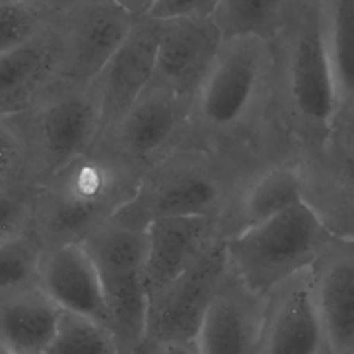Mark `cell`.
<instances>
[{"label": "cell", "mask_w": 354, "mask_h": 354, "mask_svg": "<svg viewBox=\"0 0 354 354\" xmlns=\"http://www.w3.org/2000/svg\"><path fill=\"white\" fill-rule=\"evenodd\" d=\"M133 21L134 15L119 0H77L58 12L61 55L55 83L90 86Z\"/></svg>", "instance_id": "obj_8"}, {"label": "cell", "mask_w": 354, "mask_h": 354, "mask_svg": "<svg viewBox=\"0 0 354 354\" xmlns=\"http://www.w3.org/2000/svg\"><path fill=\"white\" fill-rule=\"evenodd\" d=\"M35 187V173L21 115L0 118V189Z\"/></svg>", "instance_id": "obj_24"}, {"label": "cell", "mask_w": 354, "mask_h": 354, "mask_svg": "<svg viewBox=\"0 0 354 354\" xmlns=\"http://www.w3.org/2000/svg\"><path fill=\"white\" fill-rule=\"evenodd\" d=\"M37 285L61 310L86 315L111 330L109 311L98 272L80 242L43 248Z\"/></svg>", "instance_id": "obj_16"}, {"label": "cell", "mask_w": 354, "mask_h": 354, "mask_svg": "<svg viewBox=\"0 0 354 354\" xmlns=\"http://www.w3.org/2000/svg\"><path fill=\"white\" fill-rule=\"evenodd\" d=\"M339 104L354 97V0H319Z\"/></svg>", "instance_id": "obj_22"}, {"label": "cell", "mask_w": 354, "mask_h": 354, "mask_svg": "<svg viewBox=\"0 0 354 354\" xmlns=\"http://www.w3.org/2000/svg\"><path fill=\"white\" fill-rule=\"evenodd\" d=\"M43 245L30 230L0 245V296L37 285Z\"/></svg>", "instance_id": "obj_25"}, {"label": "cell", "mask_w": 354, "mask_h": 354, "mask_svg": "<svg viewBox=\"0 0 354 354\" xmlns=\"http://www.w3.org/2000/svg\"><path fill=\"white\" fill-rule=\"evenodd\" d=\"M159 25L156 61L149 83L192 102L214 64L224 36L210 15L163 18Z\"/></svg>", "instance_id": "obj_12"}, {"label": "cell", "mask_w": 354, "mask_h": 354, "mask_svg": "<svg viewBox=\"0 0 354 354\" xmlns=\"http://www.w3.org/2000/svg\"><path fill=\"white\" fill-rule=\"evenodd\" d=\"M303 0H220L212 12L224 39L254 36L272 41L288 26Z\"/></svg>", "instance_id": "obj_21"}, {"label": "cell", "mask_w": 354, "mask_h": 354, "mask_svg": "<svg viewBox=\"0 0 354 354\" xmlns=\"http://www.w3.org/2000/svg\"><path fill=\"white\" fill-rule=\"evenodd\" d=\"M332 236L301 199L224 238L232 271L253 289L267 293L278 282L310 267Z\"/></svg>", "instance_id": "obj_4"}, {"label": "cell", "mask_w": 354, "mask_h": 354, "mask_svg": "<svg viewBox=\"0 0 354 354\" xmlns=\"http://www.w3.org/2000/svg\"><path fill=\"white\" fill-rule=\"evenodd\" d=\"M326 142L354 151V97L339 104Z\"/></svg>", "instance_id": "obj_29"}, {"label": "cell", "mask_w": 354, "mask_h": 354, "mask_svg": "<svg viewBox=\"0 0 354 354\" xmlns=\"http://www.w3.org/2000/svg\"><path fill=\"white\" fill-rule=\"evenodd\" d=\"M303 201L336 236L354 238V187L324 158L321 148H301Z\"/></svg>", "instance_id": "obj_20"}, {"label": "cell", "mask_w": 354, "mask_h": 354, "mask_svg": "<svg viewBox=\"0 0 354 354\" xmlns=\"http://www.w3.org/2000/svg\"><path fill=\"white\" fill-rule=\"evenodd\" d=\"M256 354H328L310 267L285 278L266 293Z\"/></svg>", "instance_id": "obj_10"}, {"label": "cell", "mask_w": 354, "mask_h": 354, "mask_svg": "<svg viewBox=\"0 0 354 354\" xmlns=\"http://www.w3.org/2000/svg\"><path fill=\"white\" fill-rule=\"evenodd\" d=\"M88 353L115 354L118 351L112 332L102 324L68 310H61L57 330L47 354Z\"/></svg>", "instance_id": "obj_23"}, {"label": "cell", "mask_w": 354, "mask_h": 354, "mask_svg": "<svg viewBox=\"0 0 354 354\" xmlns=\"http://www.w3.org/2000/svg\"><path fill=\"white\" fill-rule=\"evenodd\" d=\"M310 268L328 354H354V238L333 235Z\"/></svg>", "instance_id": "obj_15"}, {"label": "cell", "mask_w": 354, "mask_h": 354, "mask_svg": "<svg viewBox=\"0 0 354 354\" xmlns=\"http://www.w3.org/2000/svg\"><path fill=\"white\" fill-rule=\"evenodd\" d=\"M192 102L149 83L120 122L97 142L144 174L189 134Z\"/></svg>", "instance_id": "obj_9"}, {"label": "cell", "mask_w": 354, "mask_h": 354, "mask_svg": "<svg viewBox=\"0 0 354 354\" xmlns=\"http://www.w3.org/2000/svg\"><path fill=\"white\" fill-rule=\"evenodd\" d=\"M274 87L279 113L301 148L322 147L339 106L325 43L319 0H303L272 41Z\"/></svg>", "instance_id": "obj_2"}, {"label": "cell", "mask_w": 354, "mask_h": 354, "mask_svg": "<svg viewBox=\"0 0 354 354\" xmlns=\"http://www.w3.org/2000/svg\"><path fill=\"white\" fill-rule=\"evenodd\" d=\"M218 3L220 0H156L148 15L158 19L183 15L209 17Z\"/></svg>", "instance_id": "obj_28"}, {"label": "cell", "mask_w": 354, "mask_h": 354, "mask_svg": "<svg viewBox=\"0 0 354 354\" xmlns=\"http://www.w3.org/2000/svg\"><path fill=\"white\" fill-rule=\"evenodd\" d=\"M21 119L35 184L88 152L100 136V105L90 86L54 83Z\"/></svg>", "instance_id": "obj_7"}, {"label": "cell", "mask_w": 354, "mask_h": 354, "mask_svg": "<svg viewBox=\"0 0 354 354\" xmlns=\"http://www.w3.org/2000/svg\"><path fill=\"white\" fill-rule=\"evenodd\" d=\"M33 187L0 189V245L32 230Z\"/></svg>", "instance_id": "obj_27"}, {"label": "cell", "mask_w": 354, "mask_h": 354, "mask_svg": "<svg viewBox=\"0 0 354 354\" xmlns=\"http://www.w3.org/2000/svg\"><path fill=\"white\" fill-rule=\"evenodd\" d=\"M230 271L225 238L220 236L174 281L148 300L141 351L196 353L203 315Z\"/></svg>", "instance_id": "obj_6"}, {"label": "cell", "mask_w": 354, "mask_h": 354, "mask_svg": "<svg viewBox=\"0 0 354 354\" xmlns=\"http://www.w3.org/2000/svg\"><path fill=\"white\" fill-rule=\"evenodd\" d=\"M266 293L249 286L231 268L212 299L196 337L201 354H256Z\"/></svg>", "instance_id": "obj_13"}, {"label": "cell", "mask_w": 354, "mask_h": 354, "mask_svg": "<svg viewBox=\"0 0 354 354\" xmlns=\"http://www.w3.org/2000/svg\"><path fill=\"white\" fill-rule=\"evenodd\" d=\"M223 235L221 218L205 216H167L147 224L144 286L148 300L163 290L205 249Z\"/></svg>", "instance_id": "obj_14"}, {"label": "cell", "mask_w": 354, "mask_h": 354, "mask_svg": "<svg viewBox=\"0 0 354 354\" xmlns=\"http://www.w3.org/2000/svg\"><path fill=\"white\" fill-rule=\"evenodd\" d=\"M159 19L134 17L131 28L90 83L100 105V136L111 131L148 87L156 61ZM97 140V141H98Z\"/></svg>", "instance_id": "obj_11"}, {"label": "cell", "mask_w": 354, "mask_h": 354, "mask_svg": "<svg viewBox=\"0 0 354 354\" xmlns=\"http://www.w3.org/2000/svg\"><path fill=\"white\" fill-rule=\"evenodd\" d=\"M59 313L39 285L0 296V353L47 354Z\"/></svg>", "instance_id": "obj_19"}, {"label": "cell", "mask_w": 354, "mask_h": 354, "mask_svg": "<svg viewBox=\"0 0 354 354\" xmlns=\"http://www.w3.org/2000/svg\"><path fill=\"white\" fill-rule=\"evenodd\" d=\"M321 152L326 162L350 184L354 187V151L336 147L325 142Z\"/></svg>", "instance_id": "obj_30"}, {"label": "cell", "mask_w": 354, "mask_h": 354, "mask_svg": "<svg viewBox=\"0 0 354 354\" xmlns=\"http://www.w3.org/2000/svg\"><path fill=\"white\" fill-rule=\"evenodd\" d=\"M57 14L18 0H0V55L24 44Z\"/></svg>", "instance_id": "obj_26"}, {"label": "cell", "mask_w": 354, "mask_h": 354, "mask_svg": "<svg viewBox=\"0 0 354 354\" xmlns=\"http://www.w3.org/2000/svg\"><path fill=\"white\" fill-rule=\"evenodd\" d=\"M303 199L299 152L274 162L252 174L242 185L232 206L221 218L228 236L261 223Z\"/></svg>", "instance_id": "obj_18"}, {"label": "cell", "mask_w": 354, "mask_h": 354, "mask_svg": "<svg viewBox=\"0 0 354 354\" xmlns=\"http://www.w3.org/2000/svg\"><path fill=\"white\" fill-rule=\"evenodd\" d=\"M80 243L98 272L118 351L140 353L148 317L144 286L147 225L111 218Z\"/></svg>", "instance_id": "obj_5"}, {"label": "cell", "mask_w": 354, "mask_h": 354, "mask_svg": "<svg viewBox=\"0 0 354 354\" xmlns=\"http://www.w3.org/2000/svg\"><path fill=\"white\" fill-rule=\"evenodd\" d=\"M18 1H24V3H29V4H33L36 7H40V8H44L50 12H54V14H58L61 12L62 10L68 8L69 6H72L75 1L77 0H18Z\"/></svg>", "instance_id": "obj_31"}, {"label": "cell", "mask_w": 354, "mask_h": 354, "mask_svg": "<svg viewBox=\"0 0 354 354\" xmlns=\"http://www.w3.org/2000/svg\"><path fill=\"white\" fill-rule=\"evenodd\" d=\"M249 177L231 156L188 134L142 174L134 196L112 218L136 225L167 216L223 218Z\"/></svg>", "instance_id": "obj_3"}, {"label": "cell", "mask_w": 354, "mask_h": 354, "mask_svg": "<svg viewBox=\"0 0 354 354\" xmlns=\"http://www.w3.org/2000/svg\"><path fill=\"white\" fill-rule=\"evenodd\" d=\"M134 17L145 15L152 8L156 0H119Z\"/></svg>", "instance_id": "obj_32"}, {"label": "cell", "mask_w": 354, "mask_h": 354, "mask_svg": "<svg viewBox=\"0 0 354 354\" xmlns=\"http://www.w3.org/2000/svg\"><path fill=\"white\" fill-rule=\"evenodd\" d=\"M142 174L105 144L33 187L32 231L43 248L82 242L134 196Z\"/></svg>", "instance_id": "obj_1"}, {"label": "cell", "mask_w": 354, "mask_h": 354, "mask_svg": "<svg viewBox=\"0 0 354 354\" xmlns=\"http://www.w3.org/2000/svg\"><path fill=\"white\" fill-rule=\"evenodd\" d=\"M59 55L55 17L36 36L0 55V118L26 112L53 87Z\"/></svg>", "instance_id": "obj_17"}]
</instances>
